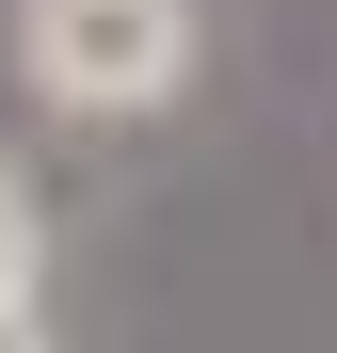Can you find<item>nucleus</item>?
Listing matches in <instances>:
<instances>
[{"mask_svg":"<svg viewBox=\"0 0 337 353\" xmlns=\"http://www.w3.org/2000/svg\"><path fill=\"white\" fill-rule=\"evenodd\" d=\"M0 353H48V337H32V305H0Z\"/></svg>","mask_w":337,"mask_h":353,"instance_id":"3","label":"nucleus"},{"mask_svg":"<svg viewBox=\"0 0 337 353\" xmlns=\"http://www.w3.org/2000/svg\"><path fill=\"white\" fill-rule=\"evenodd\" d=\"M17 65L48 112H145L161 81L193 65V0H32Z\"/></svg>","mask_w":337,"mask_h":353,"instance_id":"1","label":"nucleus"},{"mask_svg":"<svg viewBox=\"0 0 337 353\" xmlns=\"http://www.w3.org/2000/svg\"><path fill=\"white\" fill-rule=\"evenodd\" d=\"M0 305H32V193L0 176Z\"/></svg>","mask_w":337,"mask_h":353,"instance_id":"2","label":"nucleus"}]
</instances>
